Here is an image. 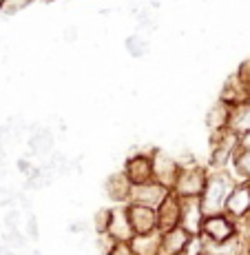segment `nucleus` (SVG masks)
<instances>
[{"label":"nucleus","instance_id":"nucleus-1","mask_svg":"<svg viewBox=\"0 0 250 255\" xmlns=\"http://www.w3.org/2000/svg\"><path fill=\"white\" fill-rule=\"evenodd\" d=\"M237 184V178L233 175V171H210L206 189L199 198L202 209L206 215H217L224 213L226 209V200L233 191V186Z\"/></svg>","mask_w":250,"mask_h":255},{"label":"nucleus","instance_id":"nucleus-2","mask_svg":"<svg viewBox=\"0 0 250 255\" xmlns=\"http://www.w3.org/2000/svg\"><path fill=\"white\" fill-rule=\"evenodd\" d=\"M210 169L206 164H199L197 160H182V169H179L177 182L173 186V193L179 200L186 198H202L206 182H208Z\"/></svg>","mask_w":250,"mask_h":255},{"label":"nucleus","instance_id":"nucleus-3","mask_svg":"<svg viewBox=\"0 0 250 255\" xmlns=\"http://www.w3.org/2000/svg\"><path fill=\"white\" fill-rule=\"evenodd\" d=\"M237 149H239V138H235L230 131L210 133V155L206 166L210 171H230Z\"/></svg>","mask_w":250,"mask_h":255},{"label":"nucleus","instance_id":"nucleus-4","mask_svg":"<svg viewBox=\"0 0 250 255\" xmlns=\"http://www.w3.org/2000/svg\"><path fill=\"white\" fill-rule=\"evenodd\" d=\"M151 158H153V180L173 191L175 182H177L179 169H182L179 158L170 155L164 149H151Z\"/></svg>","mask_w":250,"mask_h":255},{"label":"nucleus","instance_id":"nucleus-5","mask_svg":"<svg viewBox=\"0 0 250 255\" xmlns=\"http://www.w3.org/2000/svg\"><path fill=\"white\" fill-rule=\"evenodd\" d=\"M239 233V227L230 215L226 213H217V215H206L204 227H202V235L208 240L210 244H222L226 240L235 238Z\"/></svg>","mask_w":250,"mask_h":255},{"label":"nucleus","instance_id":"nucleus-6","mask_svg":"<svg viewBox=\"0 0 250 255\" xmlns=\"http://www.w3.org/2000/svg\"><path fill=\"white\" fill-rule=\"evenodd\" d=\"M122 171L126 173V178L131 180V184H144L153 180V158L149 151H135L124 160Z\"/></svg>","mask_w":250,"mask_h":255},{"label":"nucleus","instance_id":"nucleus-7","mask_svg":"<svg viewBox=\"0 0 250 255\" xmlns=\"http://www.w3.org/2000/svg\"><path fill=\"white\" fill-rule=\"evenodd\" d=\"M170 193H173V191H170L168 186L151 180V182L133 186V191H131V202L144 204V207H151V209H160V204L164 202Z\"/></svg>","mask_w":250,"mask_h":255},{"label":"nucleus","instance_id":"nucleus-8","mask_svg":"<svg viewBox=\"0 0 250 255\" xmlns=\"http://www.w3.org/2000/svg\"><path fill=\"white\" fill-rule=\"evenodd\" d=\"M224 213L230 215L235 222H242V220L250 218V184L248 182H239L233 186L228 200H226V209Z\"/></svg>","mask_w":250,"mask_h":255},{"label":"nucleus","instance_id":"nucleus-9","mask_svg":"<svg viewBox=\"0 0 250 255\" xmlns=\"http://www.w3.org/2000/svg\"><path fill=\"white\" fill-rule=\"evenodd\" d=\"M126 211H129V220H131V227H133L135 235L160 231L158 209H151V207H144V204L129 202V204H126Z\"/></svg>","mask_w":250,"mask_h":255},{"label":"nucleus","instance_id":"nucleus-10","mask_svg":"<svg viewBox=\"0 0 250 255\" xmlns=\"http://www.w3.org/2000/svg\"><path fill=\"white\" fill-rule=\"evenodd\" d=\"M27 146L29 153L36 158H49L56 146V133L47 127H33L29 125V135H27Z\"/></svg>","mask_w":250,"mask_h":255},{"label":"nucleus","instance_id":"nucleus-11","mask_svg":"<svg viewBox=\"0 0 250 255\" xmlns=\"http://www.w3.org/2000/svg\"><path fill=\"white\" fill-rule=\"evenodd\" d=\"M206 213L202 209V202L199 198H186L182 200V218H179V227L184 231H188L190 235H199L204 227Z\"/></svg>","mask_w":250,"mask_h":255},{"label":"nucleus","instance_id":"nucleus-12","mask_svg":"<svg viewBox=\"0 0 250 255\" xmlns=\"http://www.w3.org/2000/svg\"><path fill=\"white\" fill-rule=\"evenodd\" d=\"M131 191H133V184L126 178L124 171H113L109 178L104 180V193L109 200H113L115 204H129L131 202Z\"/></svg>","mask_w":250,"mask_h":255},{"label":"nucleus","instance_id":"nucleus-13","mask_svg":"<svg viewBox=\"0 0 250 255\" xmlns=\"http://www.w3.org/2000/svg\"><path fill=\"white\" fill-rule=\"evenodd\" d=\"M106 233L113 235L117 242H131L135 231H133V227H131L126 204H115V207H111V222H109V227H106Z\"/></svg>","mask_w":250,"mask_h":255},{"label":"nucleus","instance_id":"nucleus-14","mask_svg":"<svg viewBox=\"0 0 250 255\" xmlns=\"http://www.w3.org/2000/svg\"><path fill=\"white\" fill-rule=\"evenodd\" d=\"M179 218H182V200L175 193H170L158 209L160 231H168V229L179 227Z\"/></svg>","mask_w":250,"mask_h":255},{"label":"nucleus","instance_id":"nucleus-15","mask_svg":"<svg viewBox=\"0 0 250 255\" xmlns=\"http://www.w3.org/2000/svg\"><path fill=\"white\" fill-rule=\"evenodd\" d=\"M190 240V233L184 231L182 227L168 229V231H162L160 240V255H182L186 244Z\"/></svg>","mask_w":250,"mask_h":255},{"label":"nucleus","instance_id":"nucleus-16","mask_svg":"<svg viewBox=\"0 0 250 255\" xmlns=\"http://www.w3.org/2000/svg\"><path fill=\"white\" fill-rule=\"evenodd\" d=\"M228 118H230V107L217 98V100L213 102V107L206 111L204 125H206V129H208L210 133H219V131L228 129Z\"/></svg>","mask_w":250,"mask_h":255},{"label":"nucleus","instance_id":"nucleus-17","mask_svg":"<svg viewBox=\"0 0 250 255\" xmlns=\"http://www.w3.org/2000/svg\"><path fill=\"white\" fill-rule=\"evenodd\" d=\"M235 138H244L250 133V102H242L237 107H230V118H228V129Z\"/></svg>","mask_w":250,"mask_h":255},{"label":"nucleus","instance_id":"nucleus-18","mask_svg":"<svg viewBox=\"0 0 250 255\" xmlns=\"http://www.w3.org/2000/svg\"><path fill=\"white\" fill-rule=\"evenodd\" d=\"M219 100L226 102L228 107L242 105V102L248 100V87L244 85V82L233 73V76L226 78V82H224L222 91H219Z\"/></svg>","mask_w":250,"mask_h":255},{"label":"nucleus","instance_id":"nucleus-19","mask_svg":"<svg viewBox=\"0 0 250 255\" xmlns=\"http://www.w3.org/2000/svg\"><path fill=\"white\" fill-rule=\"evenodd\" d=\"M160 240H162V231L133 235L129 247L135 255H160Z\"/></svg>","mask_w":250,"mask_h":255},{"label":"nucleus","instance_id":"nucleus-20","mask_svg":"<svg viewBox=\"0 0 250 255\" xmlns=\"http://www.w3.org/2000/svg\"><path fill=\"white\" fill-rule=\"evenodd\" d=\"M124 49L131 58H137V60H140V58H146L151 53V40L146 33L135 31L124 40Z\"/></svg>","mask_w":250,"mask_h":255},{"label":"nucleus","instance_id":"nucleus-21","mask_svg":"<svg viewBox=\"0 0 250 255\" xmlns=\"http://www.w3.org/2000/svg\"><path fill=\"white\" fill-rule=\"evenodd\" d=\"M230 171L239 182H250V149H237Z\"/></svg>","mask_w":250,"mask_h":255},{"label":"nucleus","instance_id":"nucleus-22","mask_svg":"<svg viewBox=\"0 0 250 255\" xmlns=\"http://www.w3.org/2000/svg\"><path fill=\"white\" fill-rule=\"evenodd\" d=\"M0 240H2L7 247H11L13 251H22V249L31 242V240L27 238V233H22L20 229H9V231L2 233V238H0Z\"/></svg>","mask_w":250,"mask_h":255},{"label":"nucleus","instance_id":"nucleus-23","mask_svg":"<svg viewBox=\"0 0 250 255\" xmlns=\"http://www.w3.org/2000/svg\"><path fill=\"white\" fill-rule=\"evenodd\" d=\"M117 240L113 238L111 233H95V251L100 253V255H111L115 251V247H117Z\"/></svg>","mask_w":250,"mask_h":255},{"label":"nucleus","instance_id":"nucleus-24","mask_svg":"<svg viewBox=\"0 0 250 255\" xmlns=\"http://www.w3.org/2000/svg\"><path fill=\"white\" fill-rule=\"evenodd\" d=\"M109 222H111V207H102V209L95 211V215H93L91 227L95 233H104L106 227H109Z\"/></svg>","mask_w":250,"mask_h":255},{"label":"nucleus","instance_id":"nucleus-25","mask_svg":"<svg viewBox=\"0 0 250 255\" xmlns=\"http://www.w3.org/2000/svg\"><path fill=\"white\" fill-rule=\"evenodd\" d=\"M22 213H24V211L18 209V207L4 209V218H2L4 231H9V229H20V218H22Z\"/></svg>","mask_w":250,"mask_h":255},{"label":"nucleus","instance_id":"nucleus-26","mask_svg":"<svg viewBox=\"0 0 250 255\" xmlns=\"http://www.w3.org/2000/svg\"><path fill=\"white\" fill-rule=\"evenodd\" d=\"M202 253H206L204 235L202 233H199V235H190V240H188V244H186V249H184L182 255H202Z\"/></svg>","mask_w":250,"mask_h":255},{"label":"nucleus","instance_id":"nucleus-27","mask_svg":"<svg viewBox=\"0 0 250 255\" xmlns=\"http://www.w3.org/2000/svg\"><path fill=\"white\" fill-rule=\"evenodd\" d=\"M31 2H33V0H4V2H2V9H0V13H2V16H16L18 11L27 9Z\"/></svg>","mask_w":250,"mask_h":255},{"label":"nucleus","instance_id":"nucleus-28","mask_svg":"<svg viewBox=\"0 0 250 255\" xmlns=\"http://www.w3.org/2000/svg\"><path fill=\"white\" fill-rule=\"evenodd\" d=\"M24 233H27V238L31 240V242H38V238H40V227H38V218H36V213H27V222H24Z\"/></svg>","mask_w":250,"mask_h":255},{"label":"nucleus","instance_id":"nucleus-29","mask_svg":"<svg viewBox=\"0 0 250 255\" xmlns=\"http://www.w3.org/2000/svg\"><path fill=\"white\" fill-rule=\"evenodd\" d=\"M235 76H237L239 80H242L244 85H246L248 89H250V58H248V60H244L242 65L237 67V71H235Z\"/></svg>","mask_w":250,"mask_h":255},{"label":"nucleus","instance_id":"nucleus-30","mask_svg":"<svg viewBox=\"0 0 250 255\" xmlns=\"http://www.w3.org/2000/svg\"><path fill=\"white\" fill-rule=\"evenodd\" d=\"M86 229H89V222H86V220H78V222L69 224V233H73V235H82Z\"/></svg>","mask_w":250,"mask_h":255},{"label":"nucleus","instance_id":"nucleus-31","mask_svg":"<svg viewBox=\"0 0 250 255\" xmlns=\"http://www.w3.org/2000/svg\"><path fill=\"white\" fill-rule=\"evenodd\" d=\"M111 255H135L133 251H131V247H129V242H120L115 247V251L111 253Z\"/></svg>","mask_w":250,"mask_h":255},{"label":"nucleus","instance_id":"nucleus-32","mask_svg":"<svg viewBox=\"0 0 250 255\" xmlns=\"http://www.w3.org/2000/svg\"><path fill=\"white\" fill-rule=\"evenodd\" d=\"M78 40V27H67L65 29V42H76Z\"/></svg>","mask_w":250,"mask_h":255},{"label":"nucleus","instance_id":"nucleus-33","mask_svg":"<svg viewBox=\"0 0 250 255\" xmlns=\"http://www.w3.org/2000/svg\"><path fill=\"white\" fill-rule=\"evenodd\" d=\"M239 149H250V133H246L244 138H239Z\"/></svg>","mask_w":250,"mask_h":255},{"label":"nucleus","instance_id":"nucleus-34","mask_svg":"<svg viewBox=\"0 0 250 255\" xmlns=\"http://www.w3.org/2000/svg\"><path fill=\"white\" fill-rule=\"evenodd\" d=\"M2 2H4V0H0V9H2Z\"/></svg>","mask_w":250,"mask_h":255},{"label":"nucleus","instance_id":"nucleus-35","mask_svg":"<svg viewBox=\"0 0 250 255\" xmlns=\"http://www.w3.org/2000/svg\"><path fill=\"white\" fill-rule=\"evenodd\" d=\"M248 102H250V89H248Z\"/></svg>","mask_w":250,"mask_h":255},{"label":"nucleus","instance_id":"nucleus-36","mask_svg":"<svg viewBox=\"0 0 250 255\" xmlns=\"http://www.w3.org/2000/svg\"><path fill=\"white\" fill-rule=\"evenodd\" d=\"M202 255H210V253H202Z\"/></svg>","mask_w":250,"mask_h":255},{"label":"nucleus","instance_id":"nucleus-37","mask_svg":"<svg viewBox=\"0 0 250 255\" xmlns=\"http://www.w3.org/2000/svg\"><path fill=\"white\" fill-rule=\"evenodd\" d=\"M248 184H250V182H248Z\"/></svg>","mask_w":250,"mask_h":255}]
</instances>
